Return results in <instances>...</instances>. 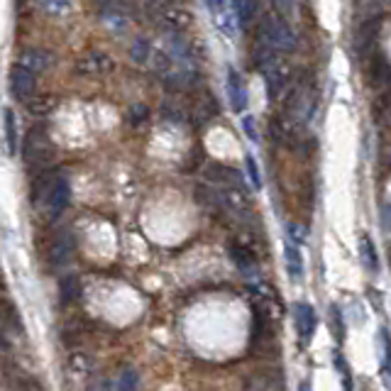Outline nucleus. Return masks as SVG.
I'll return each instance as SVG.
<instances>
[{
    "label": "nucleus",
    "mask_w": 391,
    "mask_h": 391,
    "mask_svg": "<svg viewBox=\"0 0 391 391\" xmlns=\"http://www.w3.org/2000/svg\"><path fill=\"white\" fill-rule=\"evenodd\" d=\"M25 103H27V110H30L32 115H37V118H44V115H49L59 106L54 93H35V96H30Z\"/></svg>",
    "instance_id": "obj_17"
},
{
    "label": "nucleus",
    "mask_w": 391,
    "mask_h": 391,
    "mask_svg": "<svg viewBox=\"0 0 391 391\" xmlns=\"http://www.w3.org/2000/svg\"><path fill=\"white\" fill-rule=\"evenodd\" d=\"M379 123L389 125V128H391V88H389L387 96L382 98V113H379Z\"/></svg>",
    "instance_id": "obj_33"
},
{
    "label": "nucleus",
    "mask_w": 391,
    "mask_h": 391,
    "mask_svg": "<svg viewBox=\"0 0 391 391\" xmlns=\"http://www.w3.org/2000/svg\"><path fill=\"white\" fill-rule=\"evenodd\" d=\"M44 206H47V216L49 220H57L62 213L69 208L71 201V184L66 176H54V181L49 184L47 194H44Z\"/></svg>",
    "instance_id": "obj_4"
},
{
    "label": "nucleus",
    "mask_w": 391,
    "mask_h": 391,
    "mask_svg": "<svg viewBox=\"0 0 391 391\" xmlns=\"http://www.w3.org/2000/svg\"><path fill=\"white\" fill-rule=\"evenodd\" d=\"M81 294H84V286H81V279L76 274H66V277L59 279V301H62V306L76 304Z\"/></svg>",
    "instance_id": "obj_14"
},
{
    "label": "nucleus",
    "mask_w": 391,
    "mask_h": 391,
    "mask_svg": "<svg viewBox=\"0 0 391 391\" xmlns=\"http://www.w3.org/2000/svg\"><path fill=\"white\" fill-rule=\"evenodd\" d=\"M159 22H162L164 30H169L172 35H181V32L191 27L194 15H191L186 8H181V5L167 3V5H162V10H159Z\"/></svg>",
    "instance_id": "obj_7"
},
{
    "label": "nucleus",
    "mask_w": 391,
    "mask_h": 391,
    "mask_svg": "<svg viewBox=\"0 0 391 391\" xmlns=\"http://www.w3.org/2000/svg\"><path fill=\"white\" fill-rule=\"evenodd\" d=\"M74 252H76V242L71 238V233H57L52 240H49L47 260L52 267H64L66 262H71Z\"/></svg>",
    "instance_id": "obj_10"
},
{
    "label": "nucleus",
    "mask_w": 391,
    "mask_h": 391,
    "mask_svg": "<svg viewBox=\"0 0 391 391\" xmlns=\"http://www.w3.org/2000/svg\"><path fill=\"white\" fill-rule=\"evenodd\" d=\"M218 113V108H216V101H213V96H201L198 101L194 103V115H196V120L198 123H206L208 118H213V115Z\"/></svg>",
    "instance_id": "obj_23"
},
{
    "label": "nucleus",
    "mask_w": 391,
    "mask_h": 391,
    "mask_svg": "<svg viewBox=\"0 0 391 391\" xmlns=\"http://www.w3.org/2000/svg\"><path fill=\"white\" fill-rule=\"evenodd\" d=\"M377 37H379V20L377 18H367L365 22L360 25L357 30V37H355V49L360 54L362 62H370L374 49H377Z\"/></svg>",
    "instance_id": "obj_9"
},
{
    "label": "nucleus",
    "mask_w": 391,
    "mask_h": 391,
    "mask_svg": "<svg viewBox=\"0 0 391 391\" xmlns=\"http://www.w3.org/2000/svg\"><path fill=\"white\" fill-rule=\"evenodd\" d=\"M115 69V62L103 52H86L76 62V74L79 76H108Z\"/></svg>",
    "instance_id": "obj_8"
},
{
    "label": "nucleus",
    "mask_w": 391,
    "mask_h": 391,
    "mask_svg": "<svg viewBox=\"0 0 391 391\" xmlns=\"http://www.w3.org/2000/svg\"><path fill=\"white\" fill-rule=\"evenodd\" d=\"M3 132H5V145L8 152H18V120H15L13 108H3Z\"/></svg>",
    "instance_id": "obj_19"
},
{
    "label": "nucleus",
    "mask_w": 391,
    "mask_h": 391,
    "mask_svg": "<svg viewBox=\"0 0 391 391\" xmlns=\"http://www.w3.org/2000/svg\"><path fill=\"white\" fill-rule=\"evenodd\" d=\"M206 179L216 181L223 189L225 186H242L240 174L235 172V169L225 167V164H211V167H206Z\"/></svg>",
    "instance_id": "obj_16"
},
{
    "label": "nucleus",
    "mask_w": 391,
    "mask_h": 391,
    "mask_svg": "<svg viewBox=\"0 0 391 391\" xmlns=\"http://www.w3.org/2000/svg\"><path fill=\"white\" fill-rule=\"evenodd\" d=\"M379 164H382L384 172H391V130L382 140V147H379Z\"/></svg>",
    "instance_id": "obj_30"
},
{
    "label": "nucleus",
    "mask_w": 391,
    "mask_h": 391,
    "mask_svg": "<svg viewBox=\"0 0 391 391\" xmlns=\"http://www.w3.org/2000/svg\"><path fill=\"white\" fill-rule=\"evenodd\" d=\"M108 389H123V391H130V389H137L140 387V374H137L132 367H125L115 374V382H108L106 384Z\"/></svg>",
    "instance_id": "obj_21"
},
{
    "label": "nucleus",
    "mask_w": 391,
    "mask_h": 391,
    "mask_svg": "<svg viewBox=\"0 0 391 391\" xmlns=\"http://www.w3.org/2000/svg\"><path fill=\"white\" fill-rule=\"evenodd\" d=\"M360 260L365 264V269L379 272V257H377V250H374V242L370 235H362L360 238Z\"/></svg>",
    "instance_id": "obj_20"
},
{
    "label": "nucleus",
    "mask_w": 391,
    "mask_h": 391,
    "mask_svg": "<svg viewBox=\"0 0 391 391\" xmlns=\"http://www.w3.org/2000/svg\"><path fill=\"white\" fill-rule=\"evenodd\" d=\"M311 113H313V91H311V86L308 84L296 86L294 91H291V98H289V118L294 120V123L304 125V123H308Z\"/></svg>",
    "instance_id": "obj_5"
},
{
    "label": "nucleus",
    "mask_w": 391,
    "mask_h": 391,
    "mask_svg": "<svg viewBox=\"0 0 391 391\" xmlns=\"http://www.w3.org/2000/svg\"><path fill=\"white\" fill-rule=\"evenodd\" d=\"M206 5L213 10V13H220L225 8V0H206Z\"/></svg>",
    "instance_id": "obj_37"
},
{
    "label": "nucleus",
    "mask_w": 391,
    "mask_h": 391,
    "mask_svg": "<svg viewBox=\"0 0 391 391\" xmlns=\"http://www.w3.org/2000/svg\"><path fill=\"white\" fill-rule=\"evenodd\" d=\"M370 79L372 86H384L391 81V64L387 59H374L370 62Z\"/></svg>",
    "instance_id": "obj_22"
},
{
    "label": "nucleus",
    "mask_w": 391,
    "mask_h": 391,
    "mask_svg": "<svg viewBox=\"0 0 391 391\" xmlns=\"http://www.w3.org/2000/svg\"><path fill=\"white\" fill-rule=\"evenodd\" d=\"M40 5L52 15H64L71 10V0H40Z\"/></svg>",
    "instance_id": "obj_29"
},
{
    "label": "nucleus",
    "mask_w": 391,
    "mask_h": 391,
    "mask_svg": "<svg viewBox=\"0 0 391 391\" xmlns=\"http://www.w3.org/2000/svg\"><path fill=\"white\" fill-rule=\"evenodd\" d=\"M130 57H132V62H137V64H147L150 62V57H152V44L147 40H142V37L140 40H135Z\"/></svg>",
    "instance_id": "obj_24"
},
{
    "label": "nucleus",
    "mask_w": 391,
    "mask_h": 391,
    "mask_svg": "<svg viewBox=\"0 0 391 391\" xmlns=\"http://www.w3.org/2000/svg\"><path fill=\"white\" fill-rule=\"evenodd\" d=\"M69 367L76 374H88V372H91V360H88L86 352H76V355H71Z\"/></svg>",
    "instance_id": "obj_28"
},
{
    "label": "nucleus",
    "mask_w": 391,
    "mask_h": 391,
    "mask_svg": "<svg viewBox=\"0 0 391 391\" xmlns=\"http://www.w3.org/2000/svg\"><path fill=\"white\" fill-rule=\"evenodd\" d=\"M379 343H382V348H384V357H382L384 374H387L389 382H391V338H389L387 330H382V333H379Z\"/></svg>",
    "instance_id": "obj_27"
},
{
    "label": "nucleus",
    "mask_w": 391,
    "mask_h": 391,
    "mask_svg": "<svg viewBox=\"0 0 391 391\" xmlns=\"http://www.w3.org/2000/svg\"><path fill=\"white\" fill-rule=\"evenodd\" d=\"M228 98H230V106H233V110H238V113H242V110L247 108V88L235 69L228 71Z\"/></svg>",
    "instance_id": "obj_13"
},
{
    "label": "nucleus",
    "mask_w": 391,
    "mask_h": 391,
    "mask_svg": "<svg viewBox=\"0 0 391 391\" xmlns=\"http://www.w3.org/2000/svg\"><path fill=\"white\" fill-rule=\"evenodd\" d=\"M294 318H296V330H299V338L301 343H311L313 333H316V326H318V318H316V311H313L311 304H296L294 306Z\"/></svg>",
    "instance_id": "obj_12"
},
{
    "label": "nucleus",
    "mask_w": 391,
    "mask_h": 391,
    "mask_svg": "<svg viewBox=\"0 0 391 391\" xmlns=\"http://www.w3.org/2000/svg\"><path fill=\"white\" fill-rule=\"evenodd\" d=\"M54 157V147L49 140V132L42 125L27 130L25 140H22V162L30 169H44V164H49Z\"/></svg>",
    "instance_id": "obj_1"
},
{
    "label": "nucleus",
    "mask_w": 391,
    "mask_h": 391,
    "mask_svg": "<svg viewBox=\"0 0 391 391\" xmlns=\"http://www.w3.org/2000/svg\"><path fill=\"white\" fill-rule=\"evenodd\" d=\"M37 91V74H32L30 69H25L22 64H15L10 69V93L18 101L25 103L30 96H35Z\"/></svg>",
    "instance_id": "obj_6"
},
{
    "label": "nucleus",
    "mask_w": 391,
    "mask_h": 391,
    "mask_svg": "<svg viewBox=\"0 0 391 391\" xmlns=\"http://www.w3.org/2000/svg\"><path fill=\"white\" fill-rule=\"evenodd\" d=\"M382 230L391 233V203H384L382 206Z\"/></svg>",
    "instance_id": "obj_36"
},
{
    "label": "nucleus",
    "mask_w": 391,
    "mask_h": 391,
    "mask_svg": "<svg viewBox=\"0 0 391 391\" xmlns=\"http://www.w3.org/2000/svg\"><path fill=\"white\" fill-rule=\"evenodd\" d=\"M91 3H93V8L96 10H106L110 5V0H91Z\"/></svg>",
    "instance_id": "obj_38"
},
{
    "label": "nucleus",
    "mask_w": 391,
    "mask_h": 391,
    "mask_svg": "<svg viewBox=\"0 0 391 391\" xmlns=\"http://www.w3.org/2000/svg\"><path fill=\"white\" fill-rule=\"evenodd\" d=\"M284 264L289 277L294 279V282H301V277H304V260H301V252L294 242L284 245Z\"/></svg>",
    "instance_id": "obj_18"
},
{
    "label": "nucleus",
    "mask_w": 391,
    "mask_h": 391,
    "mask_svg": "<svg viewBox=\"0 0 391 391\" xmlns=\"http://www.w3.org/2000/svg\"><path fill=\"white\" fill-rule=\"evenodd\" d=\"M230 255H233V262L238 264L242 274L255 277L257 274V260H255V252H252L250 247L240 245V242H233V245H230Z\"/></svg>",
    "instance_id": "obj_15"
},
{
    "label": "nucleus",
    "mask_w": 391,
    "mask_h": 391,
    "mask_svg": "<svg viewBox=\"0 0 391 391\" xmlns=\"http://www.w3.org/2000/svg\"><path fill=\"white\" fill-rule=\"evenodd\" d=\"M18 64H22L25 69H30L32 74H42V71H49L54 66V54L49 49L42 47H27L20 52Z\"/></svg>",
    "instance_id": "obj_11"
},
{
    "label": "nucleus",
    "mask_w": 391,
    "mask_h": 391,
    "mask_svg": "<svg viewBox=\"0 0 391 391\" xmlns=\"http://www.w3.org/2000/svg\"><path fill=\"white\" fill-rule=\"evenodd\" d=\"M260 69H262L264 79H267L269 98H277L279 91L286 86V81H289V76H291L289 64L284 62V57H279V52L260 44Z\"/></svg>",
    "instance_id": "obj_2"
},
{
    "label": "nucleus",
    "mask_w": 391,
    "mask_h": 391,
    "mask_svg": "<svg viewBox=\"0 0 391 391\" xmlns=\"http://www.w3.org/2000/svg\"><path fill=\"white\" fill-rule=\"evenodd\" d=\"M235 15H238L240 25H250L255 18V0H235Z\"/></svg>",
    "instance_id": "obj_25"
},
{
    "label": "nucleus",
    "mask_w": 391,
    "mask_h": 391,
    "mask_svg": "<svg viewBox=\"0 0 391 391\" xmlns=\"http://www.w3.org/2000/svg\"><path fill=\"white\" fill-rule=\"evenodd\" d=\"M274 8H277V13L282 15V18H291L294 15V8H296V0H272Z\"/></svg>",
    "instance_id": "obj_34"
},
{
    "label": "nucleus",
    "mask_w": 391,
    "mask_h": 391,
    "mask_svg": "<svg viewBox=\"0 0 391 391\" xmlns=\"http://www.w3.org/2000/svg\"><path fill=\"white\" fill-rule=\"evenodd\" d=\"M245 164H247V174H250L252 186H255V189H262V176H260V169H257L255 157H252V154H247Z\"/></svg>",
    "instance_id": "obj_32"
},
{
    "label": "nucleus",
    "mask_w": 391,
    "mask_h": 391,
    "mask_svg": "<svg viewBox=\"0 0 391 391\" xmlns=\"http://www.w3.org/2000/svg\"><path fill=\"white\" fill-rule=\"evenodd\" d=\"M128 120H130V125H145L147 120H150V108L145 106V103H135L130 110H128Z\"/></svg>",
    "instance_id": "obj_26"
},
{
    "label": "nucleus",
    "mask_w": 391,
    "mask_h": 391,
    "mask_svg": "<svg viewBox=\"0 0 391 391\" xmlns=\"http://www.w3.org/2000/svg\"><path fill=\"white\" fill-rule=\"evenodd\" d=\"M242 130L247 132V137H250L252 142H257V128H255V118H250V115H247V118L242 120Z\"/></svg>",
    "instance_id": "obj_35"
},
{
    "label": "nucleus",
    "mask_w": 391,
    "mask_h": 391,
    "mask_svg": "<svg viewBox=\"0 0 391 391\" xmlns=\"http://www.w3.org/2000/svg\"><path fill=\"white\" fill-rule=\"evenodd\" d=\"M286 230H289V238L294 245H304L308 240V228L306 225H299V223H289L286 225Z\"/></svg>",
    "instance_id": "obj_31"
},
{
    "label": "nucleus",
    "mask_w": 391,
    "mask_h": 391,
    "mask_svg": "<svg viewBox=\"0 0 391 391\" xmlns=\"http://www.w3.org/2000/svg\"><path fill=\"white\" fill-rule=\"evenodd\" d=\"M257 40L262 47H269L274 52H294L296 49V35L286 22L282 20H264L257 32Z\"/></svg>",
    "instance_id": "obj_3"
},
{
    "label": "nucleus",
    "mask_w": 391,
    "mask_h": 391,
    "mask_svg": "<svg viewBox=\"0 0 391 391\" xmlns=\"http://www.w3.org/2000/svg\"><path fill=\"white\" fill-rule=\"evenodd\" d=\"M0 277H3V274H0ZM0 291H5V282H3V279H0Z\"/></svg>",
    "instance_id": "obj_39"
}]
</instances>
